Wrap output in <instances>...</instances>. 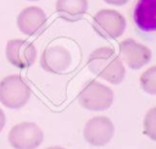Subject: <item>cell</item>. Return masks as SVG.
<instances>
[{
  "label": "cell",
  "instance_id": "1",
  "mask_svg": "<svg viewBox=\"0 0 156 149\" xmlns=\"http://www.w3.org/2000/svg\"><path fill=\"white\" fill-rule=\"evenodd\" d=\"M88 68L94 75L112 85L122 82L126 75V68L122 59L116 55L112 47L107 46L96 48L90 53L88 57Z\"/></svg>",
  "mask_w": 156,
  "mask_h": 149
},
{
  "label": "cell",
  "instance_id": "2",
  "mask_svg": "<svg viewBox=\"0 0 156 149\" xmlns=\"http://www.w3.org/2000/svg\"><path fill=\"white\" fill-rule=\"evenodd\" d=\"M30 88L20 75H10L0 81V102L10 109H20L28 102Z\"/></svg>",
  "mask_w": 156,
  "mask_h": 149
},
{
  "label": "cell",
  "instance_id": "3",
  "mask_svg": "<svg viewBox=\"0 0 156 149\" xmlns=\"http://www.w3.org/2000/svg\"><path fill=\"white\" fill-rule=\"evenodd\" d=\"M113 102V92L110 87L91 80L78 94V103L88 110H106Z\"/></svg>",
  "mask_w": 156,
  "mask_h": 149
},
{
  "label": "cell",
  "instance_id": "4",
  "mask_svg": "<svg viewBox=\"0 0 156 149\" xmlns=\"http://www.w3.org/2000/svg\"><path fill=\"white\" fill-rule=\"evenodd\" d=\"M94 30L104 39L115 40L126 30V19L116 10H100L93 18Z\"/></svg>",
  "mask_w": 156,
  "mask_h": 149
},
{
  "label": "cell",
  "instance_id": "5",
  "mask_svg": "<svg viewBox=\"0 0 156 149\" xmlns=\"http://www.w3.org/2000/svg\"><path fill=\"white\" fill-rule=\"evenodd\" d=\"M41 128L33 122H20L9 132V143L15 149H37L43 142Z\"/></svg>",
  "mask_w": 156,
  "mask_h": 149
},
{
  "label": "cell",
  "instance_id": "6",
  "mask_svg": "<svg viewBox=\"0 0 156 149\" xmlns=\"http://www.w3.org/2000/svg\"><path fill=\"white\" fill-rule=\"evenodd\" d=\"M7 61L20 69L29 68L37 59V50L32 42L23 39H11L6 44Z\"/></svg>",
  "mask_w": 156,
  "mask_h": 149
},
{
  "label": "cell",
  "instance_id": "7",
  "mask_svg": "<svg viewBox=\"0 0 156 149\" xmlns=\"http://www.w3.org/2000/svg\"><path fill=\"white\" fill-rule=\"evenodd\" d=\"M115 127L107 116H94L84 126V139L94 147L106 145L113 137Z\"/></svg>",
  "mask_w": 156,
  "mask_h": 149
},
{
  "label": "cell",
  "instance_id": "8",
  "mask_svg": "<svg viewBox=\"0 0 156 149\" xmlns=\"http://www.w3.org/2000/svg\"><path fill=\"white\" fill-rule=\"evenodd\" d=\"M119 58L130 69L138 70L150 62L151 51L147 46L136 42L134 39H127L119 44Z\"/></svg>",
  "mask_w": 156,
  "mask_h": 149
},
{
  "label": "cell",
  "instance_id": "9",
  "mask_svg": "<svg viewBox=\"0 0 156 149\" xmlns=\"http://www.w3.org/2000/svg\"><path fill=\"white\" fill-rule=\"evenodd\" d=\"M71 61L72 58L68 50H66L63 46H60V45L46 47L40 57L41 68L45 71H49L52 74L65 73L68 69Z\"/></svg>",
  "mask_w": 156,
  "mask_h": 149
},
{
  "label": "cell",
  "instance_id": "10",
  "mask_svg": "<svg viewBox=\"0 0 156 149\" xmlns=\"http://www.w3.org/2000/svg\"><path fill=\"white\" fill-rule=\"evenodd\" d=\"M46 24V16L44 11L37 6H29L20 12L17 16V27L26 35H35L41 33Z\"/></svg>",
  "mask_w": 156,
  "mask_h": 149
},
{
  "label": "cell",
  "instance_id": "11",
  "mask_svg": "<svg viewBox=\"0 0 156 149\" xmlns=\"http://www.w3.org/2000/svg\"><path fill=\"white\" fill-rule=\"evenodd\" d=\"M156 0H138L133 11L135 25L145 33L156 30Z\"/></svg>",
  "mask_w": 156,
  "mask_h": 149
},
{
  "label": "cell",
  "instance_id": "12",
  "mask_svg": "<svg viewBox=\"0 0 156 149\" xmlns=\"http://www.w3.org/2000/svg\"><path fill=\"white\" fill-rule=\"evenodd\" d=\"M88 11V0H57L56 12L68 22L80 19Z\"/></svg>",
  "mask_w": 156,
  "mask_h": 149
},
{
  "label": "cell",
  "instance_id": "13",
  "mask_svg": "<svg viewBox=\"0 0 156 149\" xmlns=\"http://www.w3.org/2000/svg\"><path fill=\"white\" fill-rule=\"evenodd\" d=\"M140 85L145 92L150 94L156 93V67H151L141 74Z\"/></svg>",
  "mask_w": 156,
  "mask_h": 149
},
{
  "label": "cell",
  "instance_id": "14",
  "mask_svg": "<svg viewBox=\"0 0 156 149\" xmlns=\"http://www.w3.org/2000/svg\"><path fill=\"white\" fill-rule=\"evenodd\" d=\"M154 114H155V109L152 108L147 115L145 116V120H144V127H145V133H147L150 136L151 139H155V133H154V130H155V124H154Z\"/></svg>",
  "mask_w": 156,
  "mask_h": 149
},
{
  "label": "cell",
  "instance_id": "15",
  "mask_svg": "<svg viewBox=\"0 0 156 149\" xmlns=\"http://www.w3.org/2000/svg\"><path fill=\"white\" fill-rule=\"evenodd\" d=\"M108 5H115V6H122L128 2V0H104Z\"/></svg>",
  "mask_w": 156,
  "mask_h": 149
},
{
  "label": "cell",
  "instance_id": "16",
  "mask_svg": "<svg viewBox=\"0 0 156 149\" xmlns=\"http://www.w3.org/2000/svg\"><path fill=\"white\" fill-rule=\"evenodd\" d=\"M5 121H6L5 114H4V111L0 109V132L2 131V128H4V126H5Z\"/></svg>",
  "mask_w": 156,
  "mask_h": 149
},
{
  "label": "cell",
  "instance_id": "17",
  "mask_svg": "<svg viewBox=\"0 0 156 149\" xmlns=\"http://www.w3.org/2000/svg\"><path fill=\"white\" fill-rule=\"evenodd\" d=\"M46 149H65V148H62V147H57V145H54V147H49V148H46Z\"/></svg>",
  "mask_w": 156,
  "mask_h": 149
},
{
  "label": "cell",
  "instance_id": "18",
  "mask_svg": "<svg viewBox=\"0 0 156 149\" xmlns=\"http://www.w3.org/2000/svg\"><path fill=\"white\" fill-rule=\"evenodd\" d=\"M30 1H37V0H30Z\"/></svg>",
  "mask_w": 156,
  "mask_h": 149
}]
</instances>
